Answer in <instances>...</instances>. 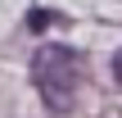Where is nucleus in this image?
<instances>
[{
  "label": "nucleus",
  "mask_w": 122,
  "mask_h": 118,
  "mask_svg": "<svg viewBox=\"0 0 122 118\" xmlns=\"http://www.w3.org/2000/svg\"><path fill=\"white\" fill-rule=\"evenodd\" d=\"M32 82L45 100L50 114H68L72 100H77V86H81V55L63 41H45L36 45L32 55Z\"/></svg>",
  "instance_id": "1"
},
{
  "label": "nucleus",
  "mask_w": 122,
  "mask_h": 118,
  "mask_svg": "<svg viewBox=\"0 0 122 118\" xmlns=\"http://www.w3.org/2000/svg\"><path fill=\"white\" fill-rule=\"evenodd\" d=\"M113 77H118V82H122V50H118V55H113Z\"/></svg>",
  "instance_id": "3"
},
{
  "label": "nucleus",
  "mask_w": 122,
  "mask_h": 118,
  "mask_svg": "<svg viewBox=\"0 0 122 118\" xmlns=\"http://www.w3.org/2000/svg\"><path fill=\"white\" fill-rule=\"evenodd\" d=\"M50 23H54V14H45V9H36V14L27 18V27H32V32H41V27H50Z\"/></svg>",
  "instance_id": "2"
}]
</instances>
